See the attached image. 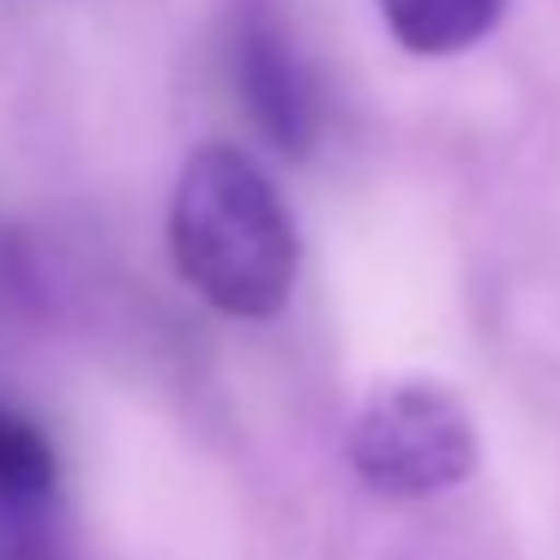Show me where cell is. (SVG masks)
I'll return each instance as SVG.
<instances>
[{
    "mask_svg": "<svg viewBox=\"0 0 560 560\" xmlns=\"http://www.w3.org/2000/svg\"><path fill=\"white\" fill-rule=\"evenodd\" d=\"M170 254L223 319H271L295 290L302 242L278 182L235 145H194L170 194Z\"/></svg>",
    "mask_w": 560,
    "mask_h": 560,
    "instance_id": "obj_1",
    "label": "cell"
},
{
    "mask_svg": "<svg viewBox=\"0 0 560 560\" xmlns=\"http://www.w3.org/2000/svg\"><path fill=\"white\" fill-rule=\"evenodd\" d=\"M482 440L458 392L434 380H386L350 422V464L374 494L428 500L470 482Z\"/></svg>",
    "mask_w": 560,
    "mask_h": 560,
    "instance_id": "obj_2",
    "label": "cell"
},
{
    "mask_svg": "<svg viewBox=\"0 0 560 560\" xmlns=\"http://www.w3.org/2000/svg\"><path fill=\"white\" fill-rule=\"evenodd\" d=\"M55 446L25 410L0 404V560H49L55 518Z\"/></svg>",
    "mask_w": 560,
    "mask_h": 560,
    "instance_id": "obj_3",
    "label": "cell"
},
{
    "mask_svg": "<svg viewBox=\"0 0 560 560\" xmlns=\"http://www.w3.org/2000/svg\"><path fill=\"white\" fill-rule=\"evenodd\" d=\"M500 7L506 0H380V19L410 55L440 61L476 49L500 25Z\"/></svg>",
    "mask_w": 560,
    "mask_h": 560,
    "instance_id": "obj_4",
    "label": "cell"
},
{
    "mask_svg": "<svg viewBox=\"0 0 560 560\" xmlns=\"http://www.w3.org/2000/svg\"><path fill=\"white\" fill-rule=\"evenodd\" d=\"M247 97H254L259 121L271 127V139L290 151L307 145V97H302V79L295 67L283 61L271 43H254L247 49Z\"/></svg>",
    "mask_w": 560,
    "mask_h": 560,
    "instance_id": "obj_5",
    "label": "cell"
}]
</instances>
